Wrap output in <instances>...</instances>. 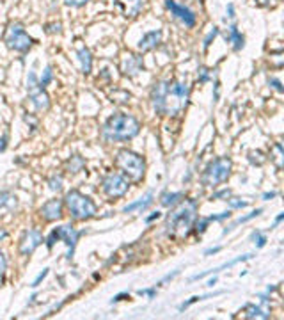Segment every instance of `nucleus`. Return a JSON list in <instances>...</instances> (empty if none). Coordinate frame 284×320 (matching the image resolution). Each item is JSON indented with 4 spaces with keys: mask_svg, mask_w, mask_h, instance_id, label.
Wrapping results in <instances>:
<instances>
[{
    "mask_svg": "<svg viewBox=\"0 0 284 320\" xmlns=\"http://www.w3.org/2000/svg\"><path fill=\"white\" fill-rule=\"evenodd\" d=\"M190 89L186 82L160 80L151 88V105L158 116H178L186 107Z\"/></svg>",
    "mask_w": 284,
    "mask_h": 320,
    "instance_id": "f257e3e1",
    "label": "nucleus"
},
{
    "mask_svg": "<svg viewBox=\"0 0 284 320\" xmlns=\"http://www.w3.org/2000/svg\"><path fill=\"white\" fill-rule=\"evenodd\" d=\"M197 201L181 199L174 210H171L165 217V235L169 239L183 240L192 233V226L197 219Z\"/></svg>",
    "mask_w": 284,
    "mask_h": 320,
    "instance_id": "f03ea898",
    "label": "nucleus"
},
{
    "mask_svg": "<svg viewBox=\"0 0 284 320\" xmlns=\"http://www.w3.org/2000/svg\"><path fill=\"white\" fill-rule=\"evenodd\" d=\"M141 132L137 118L124 112H116L105 121L102 128V137L105 142H124L134 139Z\"/></svg>",
    "mask_w": 284,
    "mask_h": 320,
    "instance_id": "7ed1b4c3",
    "label": "nucleus"
},
{
    "mask_svg": "<svg viewBox=\"0 0 284 320\" xmlns=\"http://www.w3.org/2000/svg\"><path fill=\"white\" fill-rule=\"evenodd\" d=\"M116 165L128 182H141L146 174V162L139 153L132 150H119L116 155Z\"/></svg>",
    "mask_w": 284,
    "mask_h": 320,
    "instance_id": "20e7f679",
    "label": "nucleus"
},
{
    "mask_svg": "<svg viewBox=\"0 0 284 320\" xmlns=\"http://www.w3.org/2000/svg\"><path fill=\"white\" fill-rule=\"evenodd\" d=\"M64 205H66L73 221H87V219L94 217L98 212L94 201L85 194H82L80 190H70L64 197Z\"/></svg>",
    "mask_w": 284,
    "mask_h": 320,
    "instance_id": "39448f33",
    "label": "nucleus"
},
{
    "mask_svg": "<svg viewBox=\"0 0 284 320\" xmlns=\"http://www.w3.org/2000/svg\"><path fill=\"white\" fill-rule=\"evenodd\" d=\"M233 162L229 157H218V159L211 160L206 165L203 176H201V182L204 187H217L220 183L228 182V178L231 176Z\"/></svg>",
    "mask_w": 284,
    "mask_h": 320,
    "instance_id": "423d86ee",
    "label": "nucleus"
},
{
    "mask_svg": "<svg viewBox=\"0 0 284 320\" xmlns=\"http://www.w3.org/2000/svg\"><path fill=\"white\" fill-rule=\"evenodd\" d=\"M4 43H6V46L9 50L25 53V52L30 50V46H32V43L34 41H32V38L27 34V31H25L23 25L18 23V21H14V23H9L6 34H4Z\"/></svg>",
    "mask_w": 284,
    "mask_h": 320,
    "instance_id": "0eeeda50",
    "label": "nucleus"
},
{
    "mask_svg": "<svg viewBox=\"0 0 284 320\" xmlns=\"http://www.w3.org/2000/svg\"><path fill=\"white\" fill-rule=\"evenodd\" d=\"M128 189H130V182L121 172H110L102 180V190L110 199L123 197L128 192Z\"/></svg>",
    "mask_w": 284,
    "mask_h": 320,
    "instance_id": "6e6552de",
    "label": "nucleus"
},
{
    "mask_svg": "<svg viewBox=\"0 0 284 320\" xmlns=\"http://www.w3.org/2000/svg\"><path fill=\"white\" fill-rule=\"evenodd\" d=\"M43 244V233L39 231V229H28V231L23 233V237H21L20 240V247H18V251H20L21 256H28V254H32L36 249H38L39 246Z\"/></svg>",
    "mask_w": 284,
    "mask_h": 320,
    "instance_id": "1a4fd4ad",
    "label": "nucleus"
},
{
    "mask_svg": "<svg viewBox=\"0 0 284 320\" xmlns=\"http://www.w3.org/2000/svg\"><path fill=\"white\" fill-rule=\"evenodd\" d=\"M165 7H167L169 11H171V14L174 18H178L179 21H181L185 27L192 28L194 25H196L197 18L196 14H194L192 9H188V7L181 6V4H176L174 0H165Z\"/></svg>",
    "mask_w": 284,
    "mask_h": 320,
    "instance_id": "9d476101",
    "label": "nucleus"
},
{
    "mask_svg": "<svg viewBox=\"0 0 284 320\" xmlns=\"http://www.w3.org/2000/svg\"><path fill=\"white\" fill-rule=\"evenodd\" d=\"M62 208H64V203L60 199H48L39 208V215H41L46 222L59 221V219L62 217Z\"/></svg>",
    "mask_w": 284,
    "mask_h": 320,
    "instance_id": "9b49d317",
    "label": "nucleus"
},
{
    "mask_svg": "<svg viewBox=\"0 0 284 320\" xmlns=\"http://www.w3.org/2000/svg\"><path fill=\"white\" fill-rule=\"evenodd\" d=\"M82 233L84 231H77V229H75L71 224L60 226V240H62V242L68 246V254H66L68 260L73 258L75 247H77V242H78V239H80Z\"/></svg>",
    "mask_w": 284,
    "mask_h": 320,
    "instance_id": "f8f14e48",
    "label": "nucleus"
},
{
    "mask_svg": "<svg viewBox=\"0 0 284 320\" xmlns=\"http://www.w3.org/2000/svg\"><path fill=\"white\" fill-rule=\"evenodd\" d=\"M121 70H123V75L134 78L137 77L139 73L144 70V63L141 55H135V53H130V55L124 57L123 64H121Z\"/></svg>",
    "mask_w": 284,
    "mask_h": 320,
    "instance_id": "ddd939ff",
    "label": "nucleus"
},
{
    "mask_svg": "<svg viewBox=\"0 0 284 320\" xmlns=\"http://www.w3.org/2000/svg\"><path fill=\"white\" fill-rule=\"evenodd\" d=\"M28 96H30V102L36 110H48L50 109V96L46 95V91L41 88V85L36 89H30V91H28Z\"/></svg>",
    "mask_w": 284,
    "mask_h": 320,
    "instance_id": "4468645a",
    "label": "nucleus"
},
{
    "mask_svg": "<svg viewBox=\"0 0 284 320\" xmlns=\"http://www.w3.org/2000/svg\"><path fill=\"white\" fill-rule=\"evenodd\" d=\"M162 41V31H151V32H146V34L141 38V41H139V52H149V50L156 48L158 45H160Z\"/></svg>",
    "mask_w": 284,
    "mask_h": 320,
    "instance_id": "2eb2a0df",
    "label": "nucleus"
},
{
    "mask_svg": "<svg viewBox=\"0 0 284 320\" xmlns=\"http://www.w3.org/2000/svg\"><path fill=\"white\" fill-rule=\"evenodd\" d=\"M116 6L123 11V14L127 18H135L141 13L144 0H116Z\"/></svg>",
    "mask_w": 284,
    "mask_h": 320,
    "instance_id": "dca6fc26",
    "label": "nucleus"
},
{
    "mask_svg": "<svg viewBox=\"0 0 284 320\" xmlns=\"http://www.w3.org/2000/svg\"><path fill=\"white\" fill-rule=\"evenodd\" d=\"M226 41L233 43V48H235L236 52H240V50L243 48V45H245V38H243L242 32L238 31V27H236L235 23H233L231 27L228 28V32H226Z\"/></svg>",
    "mask_w": 284,
    "mask_h": 320,
    "instance_id": "f3484780",
    "label": "nucleus"
},
{
    "mask_svg": "<svg viewBox=\"0 0 284 320\" xmlns=\"http://www.w3.org/2000/svg\"><path fill=\"white\" fill-rule=\"evenodd\" d=\"M250 258H253V254H243V256H238V258H236V260H233V261H228V264L220 265V267H217V269H210V271L203 272V274H196V276H192V281H197V279H203V278H206L208 274H217V272H220L222 269H229V267H233V265L240 264V261L250 260Z\"/></svg>",
    "mask_w": 284,
    "mask_h": 320,
    "instance_id": "a211bd4d",
    "label": "nucleus"
},
{
    "mask_svg": "<svg viewBox=\"0 0 284 320\" xmlns=\"http://www.w3.org/2000/svg\"><path fill=\"white\" fill-rule=\"evenodd\" d=\"M77 55H78V61H80L82 73L89 75L91 73V70H92V55H91V52H89V48H85V46L78 48Z\"/></svg>",
    "mask_w": 284,
    "mask_h": 320,
    "instance_id": "6ab92c4d",
    "label": "nucleus"
},
{
    "mask_svg": "<svg viewBox=\"0 0 284 320\" xmlns=\"http://www.w3.org/2000/svg\"><path fill=\"white\" fill-rule=\"evenodd\" d=\"M153 203V192H147L146 196L144 197H141V199L139 201H134V203H130V205H127V207H124V214H130V212H134V210H146L147 207H149V205Z\"/></svg>",
    "mask_w": 284,
    "mask_h": 320,
    "instance_id": "aec40b11",
    "label": "nucleus"
},
{
    "mask_svg": "<svg viewBox=\"0 0 284 320\" xmlns=\"http://www.w3.org/2000/svg\"><path fill=\"white\" fill-rule=\"evenodd\" d=\"M243 313H245V318H261V320L270 318V315L267 311H263L260 306H254V304H245L243 306Z\"/></svg>",
    "mask_w": 284,
    "mask_h": 320,
    "instance_id": "412c9836",
    "label": "nucleus"
},
{
    "mask_svg": "<svg viewBox=\"0 0 284 320\" xmlns=\"http://www.w3.org/2000/svg\"><path fill=\"white\" fill-rule=\"evenodd\" d=\"M84 165H85V160L82 159L80 155H73L66 160V171L71 172V174H77V172H80L82 169H84Z\"/></svg>",
    "mask_w": 284,
    "mask_h": 320,
    "instance_id": "4be33fe9",
    "label": "nucleus"
},
{
    "mask_svg": "<svg viewBox=\"0 0 284 320\" xmlns=\"http://www.w3.org/2000/svg\"><path fill=\"white\" fill-rule=\"evenodd\" d=\"M263 214V210H261V208H258V210H254V212H250L249 215H245V217H240V219H236L235 222H233V224H229L228 228L224 229V231H222V235H228L229 231H233V229L236 228V226L238 224H243V222H249L250 219H256V217H260V215Z\"/></svg>",
    "mask_w": 284,
    "mask_h": 320,
    "instance_id": "5701e85b",
    "label": "nucleus"
},
{
    "mask_svg": "<svg viewBox=\"0 0 284 320\" xmlns=\"http://www.w3.org/2000/svg\"><path fill=\"white\" fill-rule=\"evenodd\" d=\"M181 199H183V192H164L160 197V203H162V207L171 208L172 205L179 203Z\"/></svg>",
    "mask_w": 284,
    "mask_h": 320,
    "instance_id": "b1692460",
    "label": "nucleus"
},
{
    "mask_svg": "<svg viewBox=\"0 0 284 320\" xmlns=\"http://www.w3.org/2000/svg\"><path fill=\"white\" fill-rule=\"evenodd\" d=\"M16 207V196L11 194L9 190H0V208H13Z\"/></svg>",
    "mask_w": 284,
    "mask_h": 320,
    "instance_id": "393cba45",
    "label": "nucleus"
},
{
    "mask_svg": "<svg viewBox=\"0 0 284 320\" xmlns=\"http://www.w3.org/2000/svg\"><path fill=\"white\" fill-rule=\"evenodd\" d=\"M282 157H284L282 144H281V142H275L274 148H272L270 159L275 162V165H277V169H281V167H282Z\"/></svg>",
    "mask_w": 284,
    "mask_h": 320,
    "instance_id": "a878e982",
    "label": "nucleus"
},
{
    "mask_svg": "<svg viewBox=\"0 0 284 320\" xmlns=\"http://www.w3.org/2000/svg\"><path fill=\"white\" fill-rule=\"evenodd\" d=\"M247 157H249V162L253 165H263L265 162H267V157H265V153L260 152V150H256V152L253 150V152H249V155H247Z\"/></svg>",
    "mask_w": 284,
    "mask_h": 320,
    "instance_id": "bb28decb",
    "label": "nucleus"
},
{
    "mask_svg": "<svg viewBox=\"0 0 284 320\" xmlns=\"http://www.w3.org/2000/svg\"><path fill=\"white\" fill-rule=\"evenodd\" d=\"M110 98H112L110 102H114V103H127L128 100H130V93L116 89L114 93H110Z\"/></svg>",
    "mask_w": 284,
    "mask_h": 320,
    "instance_id": "cd10ccee",
    "label": "nucleus"
},
{
    "mask_svg": "<svg viewBox=\"0 0 284 320\" xmlns=\"http://www.w3.org/2000/svg\"><path fill=\"white\" fill-rule=\"evenodd\" d=\"M55 242H60V226H57V228H53L52 231H50L48 239H46V247L52 249V247L55 246Z\"/></svg>",
    "mask_w": 284,
    "mask_h": 320,
    "instance_id": "c85d7f7f",
    "label": "nucleus"
},
{
    "mask_svg": "<svg viewBox=\"0 0 284 320\" xmlns=\"http://www.w3.org/2000/svg\"><path fill=\"white\" fill-rule=\"evenodd\" d=\"M52 80H53V71H52V66H46V68H45V71H43V77L39 78V85H41V88L45 89L46 85H48Z\"/></svg>",
    "mask_w": 284,
    "mask_h": 320,
    "instance_id": "c756f323",
    "label": "nucleus"
},
{
    "mask_svg": "<svg viewBox=\"0 0 284 320\" xmlns=\"http://www.w3.org/2000/svg\"><path fill=\"white\" fill-rule=\"evenodd\" d=\"M36 88H39V78H38V75H36V71L30 70L28 71V77H27V89L30 91V89H36Z\"/></svg>",
    "mask_w": 284,
    "mask_h": 320,
    "instance_id": "7c9ffc66",
    "label": "nucleus"
},
{
    "mask_svg": "<svg viewBox=\"0 0 284 320\" xmlns=\"http://www.w3.org/2000/svg\"><path fill=\"white\" fill-rule=\"evenodd\" d=\"M48 185L50 189L53 190V192H59V190H62V178L60 176H52V178L48 180Z\"/></svg>",
    "mask_w": 284,
    "mask_h": 320,
    "instance_id": "2f4dec72",
    "label": "nucleus"
},
{
    "mask_svg": "<svg viewBox=\"0 0 284 320\" xmlns=\"http://www.w3.org/2000/svg\"><path fill=\"white\" fill-rule=\"evenodd\" d=\"M250 240H253V242L256 244L258 247H265V244H267V237H265L261 231H253V235H250Z\"/></svg>",
    "mask_w": 284,
    "mask_h": 320,
    "instance_id": "473e14b6",
    "label": "nucleus"
},
{
    "mask_svg": "<svg viewBox=\"0 0 284 320\" xmlns=\"http://www.w3.org/2000/svg\"><path fill=\"white\" fill-rule=\"evenodd\" d=\"M228 201V205H229V208L231 210H236V208H245L247 205V201H242V199H238V197H229V199H226Z\"/></svg>",
    "mask_w": 284,
    "mask_h": 320,
    "instance_id": "72a5a7b5",
    "label": "nucleus"
},
{
    "mask_svg": "<svg viewBox=\"0 0 284 320\" xmlns=\"http://www.w3.org/2000/svg\"><path fill=\"white\" fill-rule=\"evenodd\" d=\"M217 36H218V28H217V27H213L210 32H208L206 38H204V50L210 48V45H211V43H213V39L217 38Z\"/></svg>",
    "mask_w": 284,
    "mask_h": 320,
    "instance_id": "f704fd0d",
    "label": "nucleus"
},
{
    "mask_svg": "<svg viewBox=\"0 0 284 320\" xmlns=\"http://www.w3.org/2000/svg\"><path fill=\"white\" fill-rule=\"evenodd\" d=\"M231 217V210H226V212H220V214H215V215H210V217H206L210 222L213 221H226V219Z\"/></svg>",
    "mask_w": 284,
    "mask_h": 320,
    "instance_id": "c9c22d12",
    "label": "nucleus"
},
{
    "mask_svg": "<svg viewBox=\"0 0 284 320\" xmlns=\"http://www.w3.org/2000/svg\"><path fill=\"white\" fill-rule=\"evenodd\" d=\"M229 196H231V189H222V190H218V192L211 194L210 199L211 201H213V199H228Z\"/></svg>",
    "mask_w": 284,
    "mask_h": 320,
    "instance_id": "e433bc0d",
    "label": "nucleus"
},
{
    "mask_svg": "<svg viewBox=\"0 0 284 320\" xmlns=\"http://www.w3.org/2000/svg\"><path fill=\"white\" fill-rule=\"evenodd\" d=\"M211 296H196V297H192L190 301H186V303H183L181 306H179V311H183V310H186V308L190 306V304H194V303H197V301H204V299H210Z\"/></svg>",
    "mask_w": 284,
    "mask_h": 320,
    "instance_id": "4c0bfd02",
    "label": "nucleus"
},
{
    "mask_svg": "<svg viewBox=\"0 0 284 320\" xmlns=\"http://www.w3.org/2000/svg\"><path fill=\"white\" fill-rule=\"evenodd\" d=\"M46 32H48V34H59V32H62V25L60 23H48L46 25Z\"/></svg>",
    "mask_w": 284,
    "mask_h": 320,
    "instance_id": "58836bf2",
    "label": "nucleus"
},
{
    "mask_svg": "<svg viewBox=\"0 0 284 320\" xmlns=\"http://www.w3.org/2000/svg\"><path fill=\"white\" fill-rule=\"evenodd\" d=\"M87 2L89 0H64V4H66L68 7H84Z\"/></svg>",
    "mask_w": 284,
    "mask_h": 320,
    "instance_id": "ea45409f",
    "label": "nucleus"
},
{
    "mask_svg": "<svg viewBox=\"0 0 284 320\" xmlns=\"http://www.w3.org/2000/svg\"><path fill=\"white\" fill-rule=\"evenodd\" d=\"M210 80V71L206 68H201L199 70V84H206Z\"/></svg>",
    "mask_w": 284,
    "mask_h": 320,
    "instance_id": "a19ab883",
    "label": "nucleus"
},
{
    "mask_svg": "<svg viewBox=\"0 0 284 320\" xmlns=\"http://www.w3.org/2000/svg\"><path fill=\"white\" fill-rule=\"evenodd\" d=\"M268 85H272V88L275 89V91H279V93H284V88H282V84L277 80V78H268Z\"/></svg>",
    "mask_w": 284,
    "mask_h": 320,
    "instance_id": "79ce46f5",
    "label": "nucleus"
},
{
    "mask_svg": "<svg viewBox=\"0 0 284 320\" xmlns=\"http://www.w3.org/2000/svg\"><path fill=\"white\" fill-rule=\"evenodd\" d=\"M48 271H50V269H43V272H41V274H39V276H38V278H36V279H34V281H32V286H34V288H36V286H38V285H39V283H41V281H43V279H45V278H46V276H48Z\"/></svg>",
    "mask_w": 284,
    "mask_h": 320,
    "instance_id": "37998d69",
    "label": "nucleus"
},
{
    "mask_svg": "<svg viewBox=\"0 0 284 320\" xmlns=\"http://www.w3.org/2000/svg\"><path fill=\"white\" fill-rule=\"evenodd\" d=\"M139 296H147L149 299H154V296H156V288H144V290H139Z\"/></svg>",
    "mask_w": 284,
    "mask_h": 320,
    "instance_id": "c03bdc74",
    "label": "nucleus"
},
{
    "mask_svg": "<svg viewBox=\"0 0 284 320\" xmlns=\"http://www.w3.org/2000/svg\"><path fill=\"white\" fill-rule=\"evenodd\" d=\"M6 269H7V258L4 256V253L0 251V276L6 272Z\"/></svg>",
    "mask_w": 284,
    "mask_h": 320,
    "instance_id": "a18cd8bd",
    "label": "nucleus"
},
{
    "mask_svg": "<svg viewBox=\"0 0 284 320\" xmlns=\"http://www.w3.org/2000/svg\"><path fill=\"white\" fill-rule=\"evenodd\" d=\"M7 141H9V137H7V134L0 137V153L6 152V148H7Z\"/></svg>",
    "mask_w": 284,
    "mask_h": 320,
    "instance_id": "49530a36",
    "label": "nucleus"
},
{
    "mask_svg": "<svg viewBox=\"0 0 284 320\" xmlns=\"http://www.w3.org/2000/svg\"><path fill=\"white\" fill-rule=\"evenodd\" d=\"M226 13H228V18H235L236 13H235V4H228V9H226Z\"/></svg>",
    "mask_w": 284,
    "mask_h": 320,
    "instance_id": "de8ad7c7",
    "label": "nucleus"
},
{
    "mask_svg": "<svg viewBox=\"0 0 284 320\" xmlns=\"http://www.w3.org/2000/svg\"><path fill=\"white\" fill-rule=\"evenodd\" d=\"M162 217V214L160 212H153V214L149 215V217H146V222L149 224V222H153V221H156V219H160Z\"/></svg>",
    "mask_w": 284,
    "mask_h": 320,
    "instance_id": "09e8293b",
    "label": "nucleus"
},
{
    "mask_svg": "<svg viewBox=\"0 0 284 320\" xmlns=\"http://www.w3.org/2000/svg\"><path fill=\"white\" fill-rule=\"evenodd\" d=\"M178 274H179V271H174V272H172V274H167L164 279H162L160 283H158V285H164L165 281H171V279H172V278H176V276H178Z\"/></svg>",
    "mask_w": 284,
    "mask_h": 320,
    "instance_id": "8fccbe9b",
    "label": "nucleus"
},
{
    "mask_svg": "<svg viewBox=\"0 0 284 320\" xmlns=\"http://www.w3.org/2000/svg\"><path fill=\"white\" fill-rule=\"evenodd\" d=\"M123 299H130V296H128V294H117L116 297H112V303H119V301Z\"/></svg>",
    "mask_w": 284,
    "mask_h": 320,
    "instance_id": "3c124183",
    "label": "nucleus"
},
{
    "mask_svg": "<svg viewBox=\"0 0 284 320\" xmlns=\"http://www.w3.org/2000/svg\"><path fill=\"white\" fill-rule=\"evenodd\" d=\"M25 121H30V125H32V130H36L38 128V121L34 120L32 116H25Z\"/></svg>",
    "mask_w": 284,
    "mask_h": 320,
    "instance_id": "603ef678",
    "label": "nucleus"
},
{
    "mask_svg": "<svg viewBox=\"0 0 284 320\" xmlns=\"http://www.w3.org/2000/svg\"><path fill=\"white\" fill-rule=\"evenodd\" d=\"M275 196H277V192H265L263 194V199L265 201H270V199H274Z\"/></svg>",
    "mask_w": 284,
    "mask_h": 320,
    "instance_id": "864d4df0",
    "label": "nucleus"
},
{
    "mask_svg": "<svg viewBox=\"0 0 284 320\" xmlns=\"http://www.w3.org/2000/svg\"><path fill=\"white\" fill-rule=\"evenodd\" d=\"M256 4L258 6H261V7H268L272 4V0H256Z\"/></svg>",
    "mask_w": 284,
    "mask_h": 320,
    "instance_id": "5fc2aeb1",
    "label": "nucleus"
},
{
    "mask_svg": "<svg viewBox=\"0 0 284 320\" xmlns=\"http://www.w3.org/2000/svg\"><path fill=\"white\" fill-rule=\"evenodd\" d=\"M218 251H220V247H213V249H206L204 254H215V253H218Z\"/></svg>",
    "mask_w": 284,
    "mask_h": 320,
    "instance_id": "6e6d98bb",
    "label": "nucleus"
},
{
    "mask_svg": "<svg viewBox=\"0 0 284 320\" xmlns=\"http://www.w3.org/2000/svg\"><path fill=\"white\" fill-rule=\"evenodd\" d=\"M213 98H215V102L218 100V82H215V96Z\"/></svg>",
    "mask_w": 284,
    "mask_h": 320,
    "instance_id": "4d7b16f0",
    "label": "nucleus"
},
{
    "mask_svg": "<svg viewBox=\"0 0 284 320\" xmlns=\"http://www.w3.org/2000/svg\"><path fill=\"white\" fill-rule=\"evenodd\" d=\"M282 219H284V214H279V215H277V219H275V224H274V226H277L279 222L282 221Z\"/></svg>",
    "mask_w": 284,
    "mask_h": 320,
    "instance_id": "13d9d810",
    "label": "nucleus"
},
{
    "mask_svg": "<svg viewBox=\"0 0 284 320\" xmlns=\"http://www.w3.org/2000/svg\"><path fill=\"white\" fill-rule=\"evenodd\" d=\"M7 237V231L6 229H0V240H4Z\"/></svg>",
    "mask_w": 284,
    "mask_h": 320,
    "instance_id": "bf43d9fd",
    "label": "nucleus"
},
{
    "mask_svg": "<svg viewBox=\"0 0 284 320\" xmlns=\"http://www.w3.org/2000/svg\"><path fill=\"white\" fill-rule=\"evenodd\" d=\"M215 283H217V278H213V279H210V281H208V286H213Z\"/></svg>",
    "mask_w": 284,
    "mask_h": 320,
    "instance_id": "052dcab7",
    "label": "nucleus"
}]
</instances>
